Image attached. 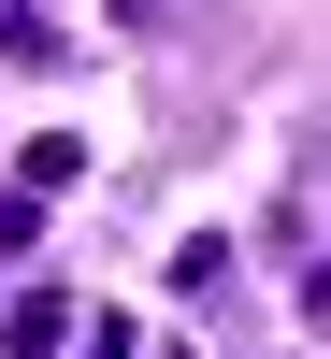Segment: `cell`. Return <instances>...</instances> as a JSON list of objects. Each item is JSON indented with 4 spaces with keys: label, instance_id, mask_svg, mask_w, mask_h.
<instances>
[{
    "label": "cell",
    "instance_id": "1",
    "mask_svg": "<svg viewBox=\"0 0 331 359\" xmlns=\"http://www.w3.org/2000/svg\"><path fill=\"white\" fill-rule=\"evenodd\" d=\"M0 345H15V359H58V345H86V316L58 302V287H15V302H0Z\"/></svg>",
    "mask_w": 331,
    "mask_h": 359
},
{
    "label": "cell",
    "instance_id": "2",
    "mask_svg": "<svg viewBox=\"0 0 331 359\" xmlns=\"http://www.w3.org/2000/svg\"><path fill=\"white\" fill-rule=\"evenodd\" d=\"M44 57H58V29L29 15V0H0V72H44Z\"/></svg>",
    "mask_w": 331,
    "mask_h": 359
},
{
    "label": "cell",
    "instance_id": "3",
    "mask_svg": "<svg viewBox=\"0 0 331 359\" xmlns=\"http://www.w3.org/2000/svg\"><path fill=\"white\" fill-rule=\"evenodd\" d=\"M72 172H86V144H72V130H44V144H29V172H15V187L44 201V187H72Z\"/></svg>",
    "mask_w": 331,
    "mask_h": 359
},
{
    "label": "cell",
    "instance_id": "4",
    "mask_svg": "<svg viewBox=\"0 0 331 359\" xmlns=\"http://www.w3.org/2000/svg\"><path fill=\"white\" fill-rule=\"evenodd\" d=\"M303 316H331V259H317V273H303Z\"/></svg>",
    "mask_w": 331,
    "mask_h": 359
},
{
    "label": "cell",
    "instance_id": "5",
    "mask_svg": "<svg viewBox=\"0 0 331 359\" xmlns=\"http://www.w3.org/2000/svg\"><path fill=\"white\" fill-rule=\"evenodd\" d=\"M115 15H159V0H115Z\"/></svg>",
    "mask_w": 331,
    "mask_h": 359
},
{
    "label": "cell",
    "instance_id": "6",
    "mask_svg": "<svg viewBox=\"0 0 331 359\" xmlns=\"http://www.w3.org/2000/svg\"><path fill=\"white\" fill-rule=\"evenodd\" d=\"M173 359H188V345H173Z\"/></svg>",
    "mask_w": 331,
    "mask_h": 359
}]
</instances>
